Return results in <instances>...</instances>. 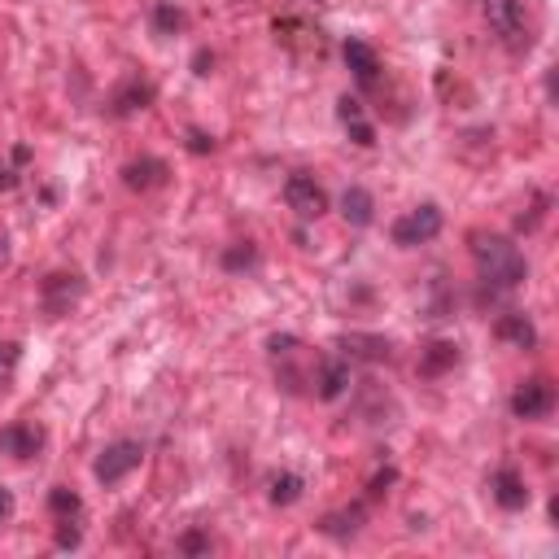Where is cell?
Wrapping results in <instances>:
<instances>
[{"mask_svg":"<svg viewBox=\"0 0 559 559\" xmlns=\"http://www.w3.org/2000/svg\"><path fill=\"white\" fill-rule=\"evenodd\" d=\"M472 258H477V271L481 280L498 293H511L520 289L529 276V263L507 236H494V232H472Z\"/></svg>","mask_w":559,"mask_h":559,"instance_id":"obj_1","label":"cell"},{"mask_svg":"<svg viewBox=\"0 0 559 559\" xmlns=\"http://www.w3.org/2000/svg\"><path fill=\"white\" fill-rule=\"evenodd\" d=\"M485 5H490V27L498 31V40H503L511 53H529L533 35H529L525 0H485Z\"/></svg>","mask_w":559,"mask_h":559,"instance_id":"obj_2","label":"cell"},{"mask_svg":"<svg viewBox=\"0 0 559 559\" xmlns=\"http://www.w3.org/2000/svg\"><path fill=\"white\" fill-rule=\"evenodd\" d=\"M437 232H442V210H437L433 201H424V206H415V210L402 214L389 236H394L398 249H415V245H428Z\"/></svg>","mask_w":559,"mask_h":559,"instance_id":"obj_3","label":"cell"},{"mask_svg":"<svg viewBox=\"0 0 559 559\" xmlns=\"http://www.w3.org/2000/svg\"><path fill=\"white\" fill-rule=\"evenodd\" d=\"M83 293H88V284H83L79 271H53L40 284V306H44V315L62 319V315H70V306L83 302Z\"/></svg>","mask_w":559,"mask_h":559,"instance_id":"obj_4","label":"cell"},{"mask_svg":"<svg viewBox=\"0 0 559 559\" xmlns=\"http://www.w3.org/2000/svg\"><path fill=\"white\" fill-rule=\"evenodd\" d=\"M140 459H145V446L132 442V437H123V442H110L101 450V459H97V481L101 485H118L123 477H132V472L140 468Z\"/></svg>","mask_w":559,"mask_h":559,"instance_id":"obj_5","label":"cell"},{"mask_svg":"<svg viewBox=\"0 0 559 559\" xmlns=\"http://www.w3.org/2000/svg\"><path fill=\"white\" fill-rule=\"evenodd\" d=\"M284 201H289V210L297 219H319V214L328 210V193L319 188L315 175H306V171H293L289 180H284Z\"/></svg>","mask_w":559,"mask_h":559,"instance_id":"obj_6","label":"cell"},{"mask_svg":"<svg viewBox=\"0 0 559 559\" xmlns=\"http://www.w3.org/2000/svg\"><path fill=\"white\" fill-rule=\"evenodd\" d=\"M555 411V385L542 376L525 380V385H516V394H511V415L516 420H546V415Z\"/></svg>","mask_w":559,"mask_h":559,"instance_id":"obj_7","label":"cell"},{"mask_svg":"<svg viewBox=\"0 0 559 559\" xmlns=\"http://www.w3.org/2000/svg\"><path fill=\"white\" fill-rule=\"evenodd\" d=\"M350 359H341V354H328V359H319L315 367V394L324 402H337L341 394L350 389Z\"/></svg>","mask_w":559,"mask_h":559,"instance_id":"obj_8","label":"cell"},{"mask_svg":"<svg viewBox=\"0 0 559 559\" xmlns=\"http://www.w3.org/2000/svg\"><path fill=\"white\" fill-rule=\"evenodd\" d=\"M153 83L149 79H140V75H132V79H123L118 83V92L110 97V114L114 118H132L136 110H145V105H153Z\"/></svg>","mask_w":559,"mask_h":559,"instance_id":"obj_9","label":"cell"},{"mask_svg":"<svg viewBox=\"0 0 559 559\" xmlns=\"http://www.w3.org/2000/svg\"><path fill=\"white\" fill-rule=\"evenodd\" d=\"M166 175H171V166H166L162 158H153V153H145V158H132L123 166V184L132 188V193H149V188H162Z\"/></svg>","mask_w":559,"mask_h":559,"instance_id":"obj_10","label":"cell"},{"mask_svg":"<svg viewBox=\"0 0 559 559\" xmlns=\"http://www.w3.org/2000/svg\"><path fill=\"white\" fill-rule=\"evenodd\" d=\"M490 494H494V503L503 511H525L529 507V485H525V477H520L516 468H498L490 477Z\"/></svg>","mask_w":559,"mask_h":559,"instance_id":"obj_11","label":"cell"},{"mask_svg":"<svg viewBox=\"0 0 559 559\" xmlns=\"http://www.w3.org/2000/svg\"><path fill=\"white\" fill-rule=\"evenodd\" d=\"M341 53H346V66L354 70V79H359L363 88H376V83H380V57H376L372 44L354 40V35H350V40L341 44Z\"/></svg>","mask_w":559,"mask_h":559,"instance_id":"obj_12","label":"cell"},{"mask_svg":"<svg viewBox=\"0 0 559 559\" xmlns=\"http://www.w3.org/2000/svg\"><path fill=\"white\" fill-rule=\"evenodd\" d=\"M44 446V433L35 424H5L0 428V450H5V455H14V459H31L35 450Z\"/></svg>","mask_w":559,"mask_h":559,"instance_id":"obj_13","label":"cell"},{"mask_svg":"<svg viewBox=\"0 0 559 559\" xmlns=\"http://www.w3.org/2000/svg\"><path fill=\"white\" fill-rule=\"evenodd\" d=\"M337 118H341V127L350 132V140L359 149H372L376 145V127L367 123V114H363V101H354V97H341L337 101Z\"/></svg>","mask_w":559,"mask_h":559,"instance_id":"obj_14","label":"cell"},{"mask_svg":"<svg viewBox=\"0 0 559 559\" xmlns=\"http://www.w3.org/2000/svg\"><path fill=\"white\" fill-rule=\"evenodd\" d=\"M341 346V359H367V363H380V359H389V341L385 337H372V332H350V337H341L337 341Z\"/></svg>","mask_w":559,"mask_h":559,"instance_id":"obj_15","label":"cell"},{"mask_svg":"<svg viewBox=\"0 0 559 559\" xmlns=\"http://www.w3.org/2000/svg\"><path fill=\"white\" fill-rule=\"evenodd\" d=\"M494 332H498L503 341H511L516 350H533V346H538V328H533V319H529V315H520V311L498 315Z\"/></svg>","mask_w":559,"mask_h":559,"instance_id":"obj_16","label":"cell"},{"mask_svg":"<svg viewBox=\"0 0 559 559\" xmlns=\"http://www.w3.org/2000/svg\"><path fill=\"white\" fill-rule=\"evenodd\" d=\"M341 214H346L350 228H372V219H376L372 193H367V188H359V184H350L346 193H341Z\"/></svg>","mask_w":559,"mask_h":559,"instance_id":"obj_17","label":"cell"},{"mask_svg":"<svg viewBox=\"0 0 559 559\" xmlns=\"http://www.w3.org/2000/svg\"><path fill=\"white\" fill-rule=\"evenodd\" d=\"M258 263H263V254H258L254 241H236V245H228L219 254V267L228 271V276H245V271H254Z\"/></svg>","mask_w":559,"mask_h":559,"instance_id":"obj_18","label":"cell"},{"mask_svg":"<svg viewBox=\"0 0 559 559\" xmlns=\"http://www.w3.org/2000/svg\"><path fill=\"white\" fill-rule=\"evenodd\" d=\"M459 363V346L455 341H428L424 354H420V372L424 376H442Z\"/></svg>","mask_w":559,"mask_h":559,"instance_id":"obj_19","label":"cell"},{"mask_svg":"<svg viewBox=\"0 0 559 559\" xmlns=\"http://www.w3.org/2000/svg\"><path fill=\"white\" fill-rule=\"evenodd\" d=\"M319 529H324L328 538H354V533L363 529V507L332 511V516H324V520H319Z\"/></svg>","mask_w":559,"mask_h":559,"instance_id":"obj_20","label":"cell"},{"mask_svg":"<svg viewBox=\"0 0 559 559\" xmlns=\"http://www.w3.org/2000/svg\"><path fill=\"white\" fill-rule=\"evenodd\" d=\"M302 490H306V481L297 477V472H280V477H271L267 498H271L276 507H293L297 498H302Z\"/></svg>","mask_w":559,"mask_h":559,"instance_id":"obj_21","label":"cell"},{"mask_svg":"<svg viewBox=\"0 0 559 559\" xmlns=\"http://www.w3.org/2000/svg\"><path fill=\"white\" fill-rule=\"evenodd\" d=\"M184 9L175 5V0H158V5H153V31L158 35H175V31H184Z\"/></svg>","mask_w":559,"mask_h":559,"instance_id":"obj_22","label":"cell"},{"mask_svg":"<svg viewBox=\"0 0 559 559\" xmlns=\"http://www.w3.org/2000/svg\"><path fill=\"white\" fill-rule=\"evenodd\" d=\"M49 511H53L57 520H79L83 498L75 490H66V485H53V490H49Z\"/></svg>","mask_w":559,"mask_h":559,"instance_id":"obj_23","label":"cell"},{"mask_svg":"<svg viewBox=\"0 0 559 559\" xmlns=\"http://www.w3.org/2000/svg\"><path fill=\"white\" fill-rule=\"evenodd\" d=\"M18 363H22V346H18V341H0V385H9V380H14Z\"/></svg>","mask_w":559,"mask_h":559,"instance_id":"obj_24","label":"cell"},{"mask_svg":"<svg viewBox=\"0 0 559 559\" xmlns=\"http://www.w3.org/2000/svg\"><path fill=\"white\" fill-rule=\"evenodd\" d=\"M83 533H79V520H57V551H79Z\"/></svg>","mask_w":559,"mask_h":559,"instance_id":"obj_25","label":"cell"},{"mask_svg":"<svg viewBox=\"0 0 559 559\" xmlns=\"http://www.w3.org/2000/svg\"><path fill=\"white\" fill-rule=\"evenodd\" d=\"M188 153H214V136L210 132H201V127H188Z\"/></svg>","mask_w":559,"mask_h":559,"instance_id":"obj_26","label":"cell"},{"mask_svg":"<svg viewBox=\"0 0 559 559\" xmlns=\"http://www.w3.org/2000/svg\"><path fill=\"white\" fill-rule=\"evenodd\" d=\"M394 481H398V472H394V468H380L376 477L367 481V498H380V494H385V490H389V485H394Z\"/></svg>","mask_w":559,"mask_h":559,"instance_id":"obj_27","label":"cell"},{"mask_svg":"<svg viewBox=\"0 0 559 559\" xmlns=\"http://www.w3.org/2000/svg\"><path fill=\"white\" fill-rule=\"evenodd\" d=\"M180 551H184V555H206V551H210V538H206V533H184V538H180Z\"/></svg>","mask_w":559,"mask_h":559,"instance_id":"obj_28","label":"cell"},{"mask_svg":"<svg viewBox=\"0 0 559 559\" xmlns=\"http://www.w3.org/2000/svg\"><path fill=\"white\" fill-rule=\"evenodd\" d=\"M210 70H214V53H210V49H197V57H193V75L206 79Z\"/></svg>","mask_w":559,"mask_h":559,"instance_id":"obj_29","label":"cell"},{"mask_svg":"<svg viewBox=\"0 0 559 559\" xmlns=\"http://www.w3.org/2000/svg\"><path fill=\"white\" fill-rule=\"evenodd\" d=\"M293 346H297V337H289V332H284V337H271V341H267V350L276 354V359H280V354H293Z\"/></svg>","mask_w":559,"mask_h":559,"instance_id":"obj_30","label":"cell"},{"mask_svg":"<svg viewBox=\"0 0 559 559\" xmlns=\"http://www.w3.org/2000/svg\"><path fill=\"white\" fill-rule=\"evenodd\" d=\"M18 188V175H14V166H0V193H14Z\"/></svg>","mask_w":559,"mask_h":559,"instance_id":"obj_31","label":"cell"},{"mask_svg":"<svg viewBox=\"0 0 559 559\" xmlns=\"http://www.w3.org/2000/svg\"><path fill=\"white\" fill-rule=\"evenodd\" d=\"M9 516H14V494L0 485V520H9Z\"/></svg>","mask_w":559,"mask_h":559,"instance_id":"obj_32","label":"cell"},{"mask_svg":"<svg viewBox=\"0 0 559 559\" xmlns=\"http://www.w3.org/2000/svg\"><path fill=\"white\" fill-rule=\"evenodd\" d=\"M5 263H9V241L0 236V271H5Z\"/></svg>","mask_w":559,"mask_h":559,"instance_id":"obj_33","label":"cell"}]
</instances>
